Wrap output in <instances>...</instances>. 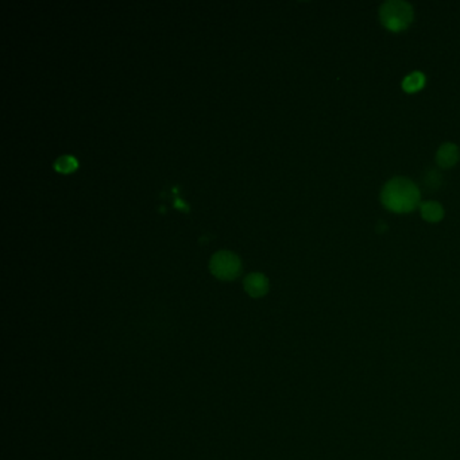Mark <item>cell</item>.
Here are the masks:
<instances>
[{
	"instance_id": "ba28073f",
	"label": "cell",
	"mask_w": 460,
	"mask_h": 460,
	"mask_svg": "<svg viewBox=\"0 0 460 460\" xmlns=\"http://www.w3.org/2000/svg\"><path fill=\"white\" fill-rule=\"evenodd\" d=\"M77 166H79V162L72 156H61L54 162V169L57 172L64 173V174L74 172L77 169Z\"/></svg>"
},
{
	"instance_id": "3957f363",
	"label": "cell",
	"mask_w": 460,
	"mask_h": 460,
	"mask_svg": "<svg viewBox=\"0 0 460 460\" xmlns=\"http://www.w3.org/2000/svg\"><path fill=\"white\" fill-rule=\"evenodd\" d=\"M209 269L216 278L222 281H232L241 273L242 263L236 254L223 250L212 255Z\"/></svg>"
},
{
	"instance_id": "6da1fadb",
	"label": "cell",
	"mask_w": 460,
	"mask_h": 460,
	"mask_svg": "<svg viewBox=\"0 0 460 460\" xmlns=\"http://www.w3.org/2000/svg\"><path fill=\"white\" fill-rule=\"evenodd\" d=\"M420 189L406 177L389 180L381 192L384 207L394 214H409L420 204Z\"/></svg>"
},
{
	"instance_id": "9c48e42d",
	"label": "cell",
	"mask_w": 460,
	"mask_h": 460,
	"mask_svg": "<svg viewBox=\"0 0 460 460\" xmlns=\"http://www.w3.org/2000/svg\"><path fill=\"white\" fill-rule=\"evenodd\" d=\"M442 183H443V177L436 169H430L428 172H425L424 177H422L424 187L430 189V190L437 189L442 185Z\"/></svg>"
},
{
	"instance_id": "5b68a950",
	"label": "cell",
	"mask_w": 460,
	"mask_h": 460,
	"mask_svg": "<svg viewBox=\"0 0 460 460\" xmlns=\"http://www.w3.org/2000/svg\"><path fill=\"white\" fill-rule=\"evenodd\" d=\"M460 159L459 147L455 144H442L436 153V161L439 163V166L448 169L452 168L454 165L458 163Z\"/></svg>"
},
{
	"instance_id": "8992f818",
	"label": "cell",
	"mask_w": 460,
	"mask_h": 460,
	"mask_svg": "<svg viewBox=\"0 0 460 460\" xmlns=\"http://www.w3.org/2000/svg\"><path fill=\"white\" fill-rule=\"evenodd\" d=\"M420 212L422 219L430 223H437L444 217V208L437 202H421Z\"/></svg>"
},
{
	"instance_id": "30bf717a",
	"label": "cell",
	"mask_w": 460,
	"mask_h": 460,
	"mask_svg": "<svg viewBox=\"0 0 460 460\" xmlns=\"http://www.w3.org/2000/svg\"><path fill=\"white\" fill-rule=\"evenodd\" d=\"M174 204H176V207H177V208H181V209H185V211H188L187 202H181V200H178V199H177Z\"/></svg>"
},
{
	"instance_id": "277c9868",
	"label": "cell",
	"mask_w": 460,
	"mask_h": 460,
	"mask_svg": "<svg viewBox=\"0 0 460 460\" xmlns=\"http://www.w3.org/2000/svg\"><path fill=\"white\" fill-rule=\"evenodd\" d=\"M246 293L254 299L263 297L269 292V280L260 273L248 274L245 278Z\"/></svg>"
},
{
	"instance_id": "52a82bcc",
	"label": "cell",
	"mask_w": 460,
	"mask_h": 460,
	"mask_svg": "<svg viewBox=\"0 0 460 460\" xmlns=\"http://www.w3.org/2000/svg\"><path fill=\"white\" fill-rule=\"evenodd\" d=\"M427 83V77L425 74L420 71H415V72L409 73L403 80V89L408 93H415L421 91Z\"/></svg>"
},
{
	"instance_id": "7a4b0ae2",
	"label": "cell",
	"mask_w": 460,
	"mask_h": 460,
	"mask_svg": "<svg viewBox=\"0 0 460 460\" xmlns=\"http://www.w3.org/2000/svg\"><path fill=\"white\" fill-rule=\"evenodd\" d=\"M381 22L393 33L408 29L413 22L415 11L410 3L405 0H389L381 6Z\"/></svg>"
}]
</instances>
